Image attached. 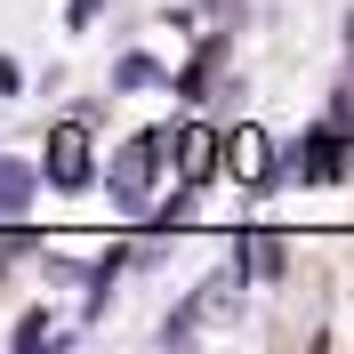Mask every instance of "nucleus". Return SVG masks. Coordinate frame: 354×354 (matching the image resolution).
Wrapping results in <instances>:
<instances>
[{
	"label": "nucleus",
	"mask_w": 354,
	"mask_h": 354,
	"mask_svg": "<svg viewBox=\"0 0 354 354\" xmlns=\"http://www.w3.org/2000/svg\"><path fill=\"white\" fill-rule=\"evenodd\" d=\"M41 338H65V330H57L48 314H24V322H17V346H41Z\"/></svg>",
	"instance_id": "9"
},
{
	"label": "nucleus",
	"mask_w": 354,
	"mask_h": 354,
	"mask_svg": "<svg viewBox=\"0 0 354 354\" xmlns=\"http://www.w3.org/2000/svg\"><path fill=\"white\" fill-rule=\"evenodd\" d=\"M185 218H194V194H177V201H161V209H153V234H177V225H185Z\"/></svg>",
	"instance_id": "8"
},
{
	"label": "nucleus",
	"mask_w": 354,
	"mask_h": 354,
	"mask_svg": "<svg viewBox=\"0 0 354 354\" xmlns=\"http://www.w3.org/2000/svg\"><path fill=\"white\" fill-rule=\"evenodd\" d=\"M161 137H137V145H121V153H113V201H121V209H129V218H145V194H153V169H161Z\"/></svg>",
	"instance_id": "1"
},
{
	"label": "nucleus",
	"mask_w": 354,
	"mask_h": 354,
	"mask_svg": "<svg viewBox=\"0 0 354 354\" xmlns=\"http://www.w3.org/2000/svg\"><path fill=\"white\" fill-rule=\"evenodd\" d=\"M113 81H121V88H145V81H161V73H153V57H121Z\"/></svg>",
	"instance_id": "7"
},
{
	"label": "nucleus",
	"mask_w": 354,
	"mask_h": 354,
	"mask_svg": "<svg viewBox=\"0 0 354 354\" xmlns=\"http://www.w3.org/2000/svg\"><path fill=\"white\" fill-rule=\"evenodd\" d=\"M338 153H346V145H338V129H314L306 137V145H298V153H290V185H322V177H330L338 169Z\"/></svg>",
	"instance_id": "3"
},
{
	"label": "nucleus",
	"mask_w": 354,
	"mask_h": 354,
	"mask_svg": "<svg viewBox=\"0 0 354 354\" xmlns=\"http://www.w3.org/2000/svg\"><path fill=\"white\" fill-rule=\"evenodd\" d=\"M209 153H225V137H209V129H185V137H177V169H185V177L209 169Z\"/></svg>",
	"instance_id": "5"
},
{
	"label": "nucleus",
	"mask_w": 354,
	"mask_h": 354,
	"mask_svg": "<svg viewBox=\"0 0 354 354\" xmlns=\"http://www.w3.org/2000/svg\"><path fill=\"white\" fill-rule=\"evenodd\" d=\"M24 201H32V161H0V234L24 218Z\"/></svg>",
	"instance_id": "4"
},
{
	"label": "nucleus",
	"mask_w": 354,
	"mask_h": 354,
	"mask_svg": "<svg viewBox=\"0 0 354 354\" xmlns=\"http://www.w3.org/2000/svg\"><path fill=\"white\" fill-rule=\"evenodd\" d=\"M48 185H65V194L88 185V129L81 121H57L48 129Z\"/></svg>",
	"instance_id": "2"
},
{
	"label": "nucleus",
	"mask_w": 354,
	"mask_h": 354,
	"mask_svg": "<svg viewBox=\"0 0 354 354\" xmlns=\"http://www.w3.org/2000/svg\"><path fill=\"white\" fill-rule=\"evenodd\" d=\"M97 8H105V0H73V8H65V24H73V32H88V24H97Z\"/></svg>",
	"instance_id": "10"
},
{
	"label": "nucleus",
	"mask_w": 354,
	"mask_h": 354,
	"mask_svg": "<svg viewBox=\"0 0 354 354\" xmlns=\"http://www.w3.org/2000/svg\"><path fill=\"white\" fill-rule=\"evenodd\" d=\"M258 161H266V137L258 129H234V137H225V169H234V177H258Z\"/></svg>",
	"instance_id": "6"
}]
</instances>
